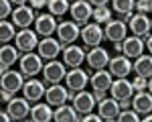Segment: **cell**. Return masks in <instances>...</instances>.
Masks as SVG:
<instances>
[{
  "label": "cell",
  "instance_id": "cell-2",
  "mask_svg": "<svg viewBox=\"0 0 152 122\" xmlns=\"http://www.w3.org/2000/svg\"><path fill=\"white\" fill-rule=\"evenodd\" d=\"M110 59H112V55H110V51L104 49L102 45H97V47H91L87 51V55H85V61H87V69H105L107 65H110Z\"/></svg>",
  "mask_w": 152,
  "mask_h": 122
},
{
  "label": "cell",
  "instance_id": "cell-33",
  "mask_svg": "<svg viewBox=\"0 0 152 122\" xmlns=\"http://www.w3.org/2000/svg\"><path fill=\"white\" fill-rule=\"evenodd\" d=\"M94 21L99 24H105L112 21V10L107 6H95L94 8Z\"/></svg>",
  "mask_w": 152,
  "mask_h": 122
},
{
  "label": "cell",
  "instance_id": "cell-34",
  "mask_svg": "<svg viewBox=\"0 0 152 122\" xmlns=\"http://www.w3.org/2000/svg\"><path fill=\"white\" fill-rule=\"evenodd\" d=\"M118 120L120 122H140V116H138V112L136 110H120V114H118Z\"/></svg>",
  "mask_w": 152,
  "mask_h": 122
},
{
  "label": "cell",
  "instance_id": "cell-39",
  "mask_svg": "<svg viewBox=\"0 0 152 122\" xmlns=\"http://www.w3.org/2000/svg\"><path fill=\"white\" fill-rule=\"evenodd\" d=\"M28 4L35 8V10H39V8H45L49 4V0H28Z\"/></svg>",
  "mask_w": 152,
  "mask_h": 122
},
{
  "label": "cell",
  "instance_id": "cell-7",
  "mask_svg": "<svg viewBox=\"0 0 152 122\" xmlns=\"http://www.w3.org/2000/svg\"><path fill=\"white\" fill-rule=\"evenodd\" d=\"M79 37H81V26L75 21H61L57 24V39L63 43V47L75 43Z\"/></svg>",
  "mask_w": 152,
  "mask_h": 122
},
{
  "label": "cell",
  "instance_id": "cell-16",
  "mask_svg": "<svg viewBox=\"0 0 152 122\" xmlns=\"http://www.w3.org/2000/svg\"><path fill=\"white\" fill-rule=\"evenodd\" d=\"M144 49H146V41H144L142 37L130 35L122 41V53H124L126 57H130V59L140 57L142 53H144Z\"/></svg>",
  "mask_w": 152,
  "mask_h": 122
},
{
  "label": "cell",
  "instance_id": "cell-46",
  "mask_svg": "<svg viewBox=\"0 0 152 122\" xmlns=\"http://www.w3.org/2000/svg\"><path fill=\"white\" fill-rule=\"evenodd\" d=\"M114 49H116L118 53H122V43H114Z\"/></svg>",
  "mask_w": 152,
  "mask_h": 122
},
{
  "label": "cell",
  "instance_id": "cell-21",
  "mask_svg": "<svg viewBox=\"0 0 152 122\" xmlns=\"http://www.w3.org/2000/svg\"><path fill=\"white\" fill-rule=\"evenodd\" d=\"M85 51H83V47H79V45H65L63 47V63L67 65V67H79L83 61H85Z\"/></svg>",
  "mask_w": 152,
  "mask_h": 122
},
{
  "label": "cell",
  "instance_id": "cell-31",
  "mask_svg": "<svg viewBox=\"0 0 152 122\" xmlns=\"http://www.w3.org/2000/svg\"><path fill=\"white\" fill-rule=\"evenodd\" d=\"M112 8L120 16L122 14H132L134 8H136V0H112Z\"/></svg>",
  "mask_w": 152,
  "mask_h": 122
},
{
  "label": "cell",
  "instance_id": "cell-25",
  "mask_svg": "<svg viewBox=\"0 0 152 122\" xmlns=\"http://www.w3.org/2000/svg\"><path fill=\"white\" fill-rule=\"evenodd\" d=\"M132 110H136L138 114H148V112H152V94L148 90L134 92V96H132Z\"/></svg>",
  "mask_w": 152,
  "mask_h": 122
},
{
  "label": "cell",
  "instance_id": "cell-42",
  "mask_svg": "<svg viewBox=\"0 0 152 122\" xmlns=\"http://www.w3.org/2000/svg\"><path fill=\"white\" fill-rule=\"evenodd\" d=\"M107 2H112V0H89V4L91 6H107Z\"/></svg>",
  "mask_w": 152,
  "mask_h": 122
},
{
  "label": "cell",
  "instance_id": "cell-3",
  "mask_svg": "<svg viewBox=\"0 0 152 122\" xmlns=\"http://www.w3.org/2000/svg\"><path fill=\"white\" fill-rule=\"evenodd\" d=\"M89 71L91 69H81V67H71L69 71H67V75H65V85L69 87L71 92H81V90H85L87 87V84H89Z\"/></svg>",
  "mask_w": 152,
  "mask_h": 122
},
{
  "label": "cell",
  "instance_id": "cell-5",
  "mask_svg": "<svg viewBox=\"0 0 152 122\" xmlns=\"http://www.w3.org/2000/svg\"><path fill=\"white\" fill-rule=\"evenodd\" d=\"M71 21L83 26V24L89 23V18H94V6L89 4V0H73L71 2Z\"/></svg>",
  "mask_w": 152,
  "mask_h": 122
},
{
  "label": "cell",
  "instance_id": "cell-8",
  "mask_svg": "<svg viewBox=\"0 0 152 122\" xmlns=\"http://www.w3.org/2000/svg\"><path fill=\"white\" fill-rule=\"evenodd\" d=\"M65 75H67V65L61 63V61H57V59L47 61L45 67H43V79H45V84H49V85L63 82Z\"/></svg>",
  "mask_w": 152,
  "mask_h": 122
},
{
  "label": "cell",
  "instance_id": "cell-22",
  "mask_svg": "<svg viewBox=\"0 0 152 122\" xmlns=\"http://www.w3.org/2000/svg\"><path fill=\"white\" fill-rule=\"evenodd\" d=\"M110 94H112V98H116L118 102L120 100H126V98L134 96V85H132V82H130L128 77H116L112 82Z\"/></svg>",
  "mask_w": 152,
  "mask_h": 122
},
{
  "label": "cell",
  "instance_id": "cell-48",
  "mask_svg": "<svg viewBox=\"0 0 152 122\" xmlns=\"http://www.w3.org/2000/svg\"><path fill=\"white\" fill-rule=\"evenodd\" d=\"M146 90H148V92L152 94V77H148V87H146Z\"/></svg>",
  "mask_w": 152,
  "mask_h": 122
},
{
  "label": "cell",
  "instance_id": "cell-35",
  "mask_svg": "<svg viewBox=\"0 0 152 122\" xmlns=\"http://www.w3.org/2000/svg\"><path fill=\"white\" fill-rule=\"evenodd\" d=\"M12 2L10 0H0V16H2V21H6V16H12Z\"/></svg>",
  "mask_w": 152,
  "mask_h": 122
},
{
  "label": "cell",
  "instance_id": "cell-26",
  "mask_svg": "<svg viewBox=\"0 0 152 122\" xmlns=\"http://www.w3.org/2000/svg\"><path fill=\"white\" fill-rule=\"evenodd\" d=\"M18 59H20V57H18V49H16V45L12 47V45H8V43H4V45L0 47V69H2V73L8 71L10 65H14Z\"/></svg>",
  "mask_w": 152,
  "mask_h": 122
},
{
  "label": "cell",
  "instance_id": "cell-43",
  "mask_svg": "<svg viewBox=\"0 0 152 122\" xmlns=\"http://www.w3.org/2000/svg\"><path fill=\"white\" fill-rule=\"evenodd\" d=\"M146 49H148V53L152 55V33L146 37Z\"/></svg>",
  "mask_w": 152,
  "mask_h": 122
},
{
  "label": "cell",
  "instance_id": "cell-37",
  "mask_svg": "<svg viewBox=\"0 0 152 122\" xmlns=\"http://www.w3.org/2000/svg\"><path fill=\"white\" fill-rule=\"evenodd\" d=\"M136 10L142 14H148L150 12V0H136Z\"/></svg>",
  "mask_w": 152,
  "mask_h": 122
},
{
  "label": "cell",
  "instance_id": "cell-17",
  "mask_svg": "<svg viewBox=\"0 0 152 122\" xmlns=\"http://www.w3.org/2000/svg\"><path fill=\"white\" fill-rule=\"evenodd\" d=\"M0 85L4 87V90H8V92H12V94H16V92H20L24 87V73L18 69V71H12V69H8V71L2 73V77H0Z\"/></svg>",
  "mask_w": 152,
  "mask_h": 122
},
{
  "label": "cell",
  "instance_id": "cell-38",
  "mask_svg": "<svg viewBox=\"0 0 152 122\" xmlns=\"http://www.w3.org/2000/svg\"><path fill=\"white\" fill-rule=\"evenodd\" d=\"M83 122H102V116L99 114H91V112H87V114H83L81 116Z\"/></svg>",
  "mask_w": 152,
  "mask_h": 122
},
{
  "label": "cell",
  "instance_id": "cell-47",
  "mask_svg": "<svg viewBox=\"0 0 152 122\" xmlns=\"http://www.w3.org/2000/svg\"><path fill=\"white\" fill-rule=\"evenodd\" d=\"M144 122H152V114H150V112H148V114L144 116Z\"/></svg>",
  "mask_w": 152,
  "mask_h": 122
},
{
  "label": "cell",
  "instance_id": "cell-15",
  "mask_svg": "<svg viewBox=\"0 0 152 122\" xmlns=\"http://www.w3.org/2000/svg\"><path fill=\"white\" fill-rule=\"evenodd\" d=\"M47 94V84L45 79L39 82L35 77H28V82H24V87H23V96L31 102V104H37L41 98H45Z\"/></svg>",
  "mask_w": 152,
  "mask_h": 122
},
{
  "label": "cell",
  "instance_id": "cell-18",
  "mask_svg": "<svg viewBox=\"0 0 152 122\" xmlns=\"http://www.w3.org/2000/svg\"><path fill=\"white\" fill-rule=\"evenodd\" d=\"M35 8L33 6H26V4H23V6H16L14 8V12H12V23H14V26H18V29H28L31 24H35Z\"/></svg>",
  "mask_w": 152,
  "mask_h": 122
},
{
  "label": "cell",
  "instance_id": "cell-11",
  "mask_svg": "<svg viewBox=\"0 0 152 122\" xmlns=\"http://www.w3.org/2000/svg\"><path fill=\"white\" fill-rule=\"evenodd\" d=\"M128 29H130V33H134L136 37L146 39V37L150 35V31H152V21L148 18V14L134 12L132 18H130V23H128Z\"/></svg>",
  "mask_w": 152,
  "mask_h": 122
},
{
  "label": "cell",
  "instance_id": "cell-14",
  "mask_svg": "<svg viewBox=\"0 0 152 122\" xmlns=\"http://www.w3.org/2000/svg\"><path fill=\"white\" fill-rule=\"evenodd\" d=\"M39 55L43 57V59H57L59 53H63V43L59 41V39H53V37H43L41 41H39Z\"/></svg>",
  "mask_w": 152,
  "mask_h": 122
},
{
  "label": "cell",
  "instance_id": "cell-19",
  "mask_svg": "<svg viewBox=\"0 0 152 122\" xmlns=\"http://www.w3.org/2000/svg\"><path fill=\"white\" fill-rule=\"evenodd\" d=\"M57 16H53L51 12H45V14H39L35 18V31L41 37H51L53 33H57Z\"/></svg>",
  "mask_w": 152,
  "mask_h": 122
},
{
  "label": "cell",
  "instance_id": "cell-27",
  "mask_svg": "<svg viewBox=\"0 0 152 122\" xmlns=\"http://www.w3.org/2000/svg\"><path fill=\"white\" fill-rule=\"evenodd\" d=\"M53 114H55V110H53V106H51L49 102H45V104L37 102L35 106L31 108V120H35V122H49V120H53Z\"/></svg>",
  "mask_w": 152,
  "mask_h": 122
},
{
  "label": "cell",
  "instance_id": "cell-9",
  "mask_svg": "<svg viewBox=\"0 0 152 122\" xmlns=\"http://www.w3.org/2000/svg\"><path fill=\"white\" fill-rule=\"evenodd\" d=\"M14 45L20 53H28V51L39 47V33L31 31V29H20L14 37Z\"/></svg>",
  "mask_w": 152,
  "mask_h": 122
},
{
  "label": "cell",
  "instance_id": "cell-6",
  "mask_svg": "<svg viewBox=\"0 0 152 122\" xmlns=\"http://www.w3.org/2000/svg\"><path fill=\"white\" fill-rule=\"evenodd\" d=\"M105 39V33L99 23H87L81 26V41L85 47H97Z\"/></svg>",
  "mask_w": 152,
  "mask_h": 122
},
{
  "label": "cell",
  "instance_id": "cell-24",
  "mask_svg": "<svg viewBox=\"0 0 152 122\" xmlns=\"http://www.w3.org/2000/svg\"><path fill=\"white\" fill-rule=\"evenodd\" d=\"M114 82V75L110 73V69H95L89 77V84L94 90H102V92H110Z\"/></svg>",
  "mask_w": 152,
  "mask_h": 122
},
{
  "label": "cell",
  "instance_id": "cell-28",
  "mask_svg": "<svg viewBox=\"0 0 152 122\" xmlns=\"http://www.w3.org/2000/svg\"><path fill=\"white\" fill-rule=\"evenodd\" d=\"M53 120L57 122H77L81 120V116H79V112L73 108V104H63V106H57L55 108V114H53Z\"/></svg>",
  "mask_w": 152,
  "mask_h": 122
},
{
  "label": "cell",
  "instance_id": "cell-36",
  "mask_svg": "<svg viewBox=\"0 0 152 122\" xmlns=\"http://www.w3.org/2000/svg\"><path fill=\"white\" fill-rule=\"evenodd\" d=\"M132 85H134V92H142V90L148 87V79L142 77V75H136V77L132 79Z\"/></svg>",
  "mask_w": 152,
  "mask_h": 122
},
{
  "label": "cell",
  "instance_id": "cell-29",
  "mask_svg": "<svg viewBox=\"0 0 152 122\" xmlns=\"http://www.w3.org/2000/svg\"><path fill=\"white\" fill-rule=\"evenodd\" d=\"M134 73L146 77V79L152 77V55H144L142 53L140 57H136V61H134Z\"/></svg>",
  "mask_w": 152,
  "mask_h": 122
},
{
  "label": "cell",
  "instance_id": "cell-40",
  "mask_svg": "<svg viewBox=\"0 0 152 122\" xmlns=\"http://www.w3.org/2000/svg\"><path fill=\"white\" fill-rule=\"evenodd\" d=\"M12 96H14V94H12V92H8V90H4V87L0 90V98H2V102H10Z\"/></svg>",
  "mask_w": 152,
  "mask_h": 122
},
{
  "label": "cell",
  "instance_id": "cell-44",
  "mask_svg": "<svg viewBox=\"0 0 152 122\" xmlns=\"http://www.w3.org/2000/svg\"><path fill=\"white\" fill-rule=\"evenodd\" d=\"M0 114H2L0 118H2V120H4V122H10V120H12V116H10V114H8V112H6V110H4V112H0Z\"/></svg>",
  "mask_w": 152,
  "mask_h": 122
},
{
  "label": "cell",
  "instance_id": "cell-32",
  "mask_svg": "<svg viewBox=\"0 0 152 122\" xmlns=\"http://www.w3.org/2000/svg\"><path fill=\"white\" fill-rule=\"evenodd\" d=\"M14 37H16V33H14V23L2 21V23H0V41H2V45L8 43V41L14 39Z\"/></svg>",
  "mask_w": 152,
  "mask_h": 122
},
{
  "label": "cell",
  "instance_id": "cell-1",
  "mask_svg": "<svg viewBox=\"0 0 152 122\" xmlns=\"http://www.w3.org/2000/svg\"><path fill=\"white\" fill-rule=\"evenodd\" d=\"M43 67H45L43 57L39 53H33V51L23 53L18 59V69L24 73V77H35L39 73H43Z\"/></svg>",
  "mask_w": 152,
  "mask_h": 122
},
{
  "label": "cell",
  "instance_id": "cell-13",
  "mask_svg": "<svg viewBox=\"0 0 152 122\" xmlns=\"http://www.w3.org/2000/svg\"><path fill=\"white\" fill-rule=\"evenodd\" d=\"M107 69H110V73H112L114 77H128L130 73L134 71V63H132L130 57H126L124 53H122V55L118 53L116 57H112V59H110Z\"/></svg>",
  "mask_w": 152,
  "mask_h": 122
},
{
  "label": "cell",
  "instance_id": "cell-45",
  "mask_svg": "<svg viewBox=\"0 0 152 122\" xmlns=\"http://www.w3.org/2000/svg\"><path fill=\"white\" fill-rule=\"evenodd\" d=\"M12 4H16V6H23V4H26L28 0H10Z\"/></svg>",
  "mask_w": 152,
  "mask_h": 122
},
{
  "label": "cell",
  "instance_id": "cell-49",
  "mask_svg": "<svg viewBox=\"0 0 152 122\" xmlns=\"http://www.w3.org/2000/svg\"><path fill=\"white\" fill-rule=\"evenodd\" d=\"M150 12H152V0H150Z\"/></svg>",
  "mask_w": 152,
  "mask_h": 122
},
{
  "label": "cell",
  "instance_id": "cell-30",
  "mask_svg": "<svg viewBox=\"0 0 152 122\" xmlns=\"http://www.w3.org/2000/svg\"><path fill=\"white\" fill-rule=\"evenodd\" d=\"M47 8H49V12H51L53 16H63V14L69 12L71 2L69 0H49Z\"/></svg>",
  "mask_w": 152,
  "mask_h": 122
},
{
  "label": "cell",
  "instance_id": "cell-41",
  "mask_svg": "<svg viewBox=\"0 0 152 122\" xmlns=\"http://www.w3.org/2000/svg\"><path fill=\"white\" fill-rule=\"evenodd\" d=\"M105 94L107 92H102V90H94V98H95V102H102L105 98Z\"/></svg>",
  "mask_w": 152,
  "mask_h": 122
},
{
  "label": "cell",
  "instance_id": "cell-23",
  "mask_svg": "<svg viewBox=\"0 0 152 122\" xmlns=\"http://www.w3.org/2000/svg\"><path fill=\"white\" fill-rule=\"evenodd\" d=\"M71 104H73V108L83 116V114L91 112V110L95 108V104H97V102H95L94 94H89V92L81 90V92H75V96H73V100H71Z\"/></svg>",
  "mask_w": 152,
  "mask_h": 122
},
{
  "label": "cell",
  "instance_id": "cell-4",
  "mask_svg": "<svg viewBox=\"0 0 152 122\" xmlns=\"http://www.w3.org/2000/svg\"><path fill=\"white\" fill-rule=\"evenodd\" d=\"M75 92H71L67 85H61V84H51L47 87V94H45V100H47L51 106H63L67 104V100H73Z\"/></svg>",
  "mask_w": 152,
  "mask_h": 122
},
{
  "label": "cell",
  "instance_id": "cell-12",
  "mask_svg": "<svg viewBox=\"0 0 152 122\" xmlns=\"http://www.w3.org/2000/svg\"><path fill=\"white\" fill-rule=\"evenodd\" d=\"M6 112L12 116V120H24L31 118V102L26 98H12L10 102H6Z\"/></svg>",
  "mask_w": 152,
  "mask_h": 122
},
{
  "label": "cell",
  "instance_id": "cell-20",
  "mask_svg": "<svg viewBox=\"0 0 152 122\" xmlns=\"http://www.w3.org/2000/svg\"><path fill=\"white\" fill-rule=\"evenodd\" d=\"M97 110H99V116L102 120L105 122H112V120H118V114H120V102L116 98H107L105 96L102 102H97Z\"/></svg>",
  "mask_w": 152,
  "mask_h": 122
},
{
  "label": "cell",
  "instance_id": "cell-10",
  "mask_svg": "<svg viewBox=\"0 0 152 122\" xmlns=\"http://www.w3.org/2000/svg\"><path fill=\"white\" fill-rule=\"evenodd\" d=\"M104 33L110 43H122L128 37V26H126V23L122 18H112L110 23H105Z\"/></svg>",
  "mask_w": 152,
  "mask_h": 122
}]
</instances>
